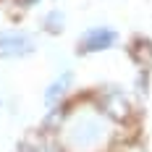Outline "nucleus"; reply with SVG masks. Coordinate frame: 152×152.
Masks as SVG:
<instances>
[{"mask_svg":"<svg viewBox=\"0 0 152 152\" xmlns=\"http://www.w3.org/2000/svg\"><path fill=\"white\" fill-rule=\"evenodd\" d=\"M34 50V39L24 31H0V55L3 58H16L26 55Z\"/></svg>","mask_w":152,"mask_h":152,"instance_id":"nucleus-1","label":"nucleus"},{"mask_svg":"<svg viewBox=\"0 0 152 152\" xmlns=\"http://www.w3.org/2000/svg\"><path fill=\"white\" fill-rule=\"evenodd\" d=\"M115 42V31L105 29V26H97V29H89L84 37H81V53H100V50H107V47Z\"/></svg>","mask_w":152,"mask_h":152,"instance_id":"nucleus-2","label":"nucleus"},{"mask_svg":"<svg viewBox=\"0 0 152 152\" xmlns=\"http://www.w3.org/2000/svg\"><path fill=\"white\" fill-rule=\"evenodd\" d=\"M74 81V74L71 71H66V74H61L50 87H47V92H45V102L47 105H53V102H58L63 94H66V89H68V84Z\"/></svg>","mask_w":152,"mask_h":152,"instance_id":"nucleus-3","label":"nucleus"},{"mask_svg":"<svg viewBox=\"0 0 152 152\" xmlns=\"http://www.w3.org/2000/svg\"><path fill=\"white\" fill-rule=\"evenodd\" d=\"M21 5H31V3H37V0H18Z\"/></svg>","mask_w":152,"mask_h":152,"instance_id":"nucleus-4","label":"nucleus"}]
</instances>
